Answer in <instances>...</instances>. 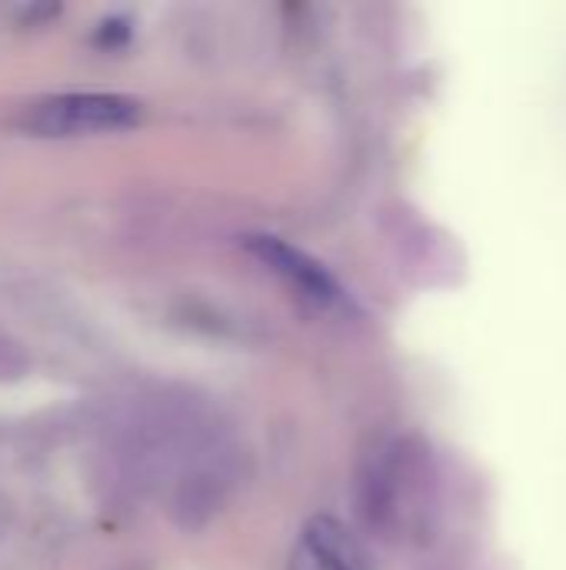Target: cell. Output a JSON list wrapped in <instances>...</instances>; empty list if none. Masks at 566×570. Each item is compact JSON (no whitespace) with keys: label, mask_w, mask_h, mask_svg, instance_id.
Returning a JSON list of instances; mask_svg holds the SVG:
<instances>
[{"label":"cell","mask_w":566,"mask_h":570,"mask_svg":"<svg viewBox=\"0 0 566 570\" xmlns=\"http://www.w3.org/2000/svg\"><path fill=\"white\" fill-rule=\"evenodd\" d=\"M140 104L120 94H60L23 110V127L40 137L110 134L140 120Z\"/></svg>","instance_id":"obj_1"},{"label":"cell","mask_w":566,"mask_h":570,"mask_svg":"<svg viewBox=\"0 0 566 570\" xmlns=\"http://www.w3.org/2000/svg\"><path fill=\"white\" fill-rule=\"evenodd\" d=\"M290 570H370L360 541L337 518H310L294 548Z\"/></svg>","instance_id":"obj_2"},{"label":"cell","mask_w":566,"mask_h":570,"mask_svg":"<svg viewBox=\"0 0 566 570\" xmlns=\"http://www.w3.org/2000/svg\"><path fill=\"white\" fill-rule=\"evenodd\" d=\"M247 247L270 267L277 271L290 287H297L307 301L320 304V307H330L340 301V287L337 281L314 261L307 257L304 250L284 244L280 237H247Z\"/></svg>","instance_id":"obj_3"}]
</instances>
